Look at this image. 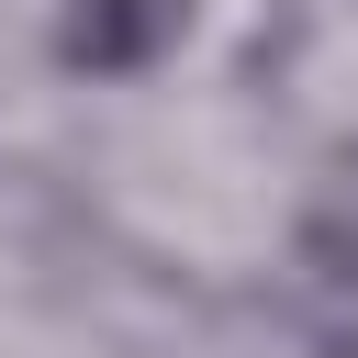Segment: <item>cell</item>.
<instances>
[{
  "label": "cell",
  "instance_id": "1",
  "mask_svg": "<svg viewBox=\"0 0 358 358\" xmlns=\"http://www.w3.org/2000/svg\"><path fill=\"white\" fill-rule=\"evenodd\" d=\"M213 0H45V67L78 90H145L201 45Z\"/></svg>",
  "mask_w": 358,
  "mask_h": 358
},
{
  "label": "cell",
  "instance_id": "2",
  "mask_svg": "<svg viewBox=\"0 0 358 358\" xmlns=\"http://www.w3.org/2000/svg\"><path fill=\"white\" fill-rule=\"evenodd\" d=\"M291 268L324 302H358V134H336L291 190Z\"/></svg>",
  "mask_w": 358,
  "mask_h": 358
}]
</instances>
